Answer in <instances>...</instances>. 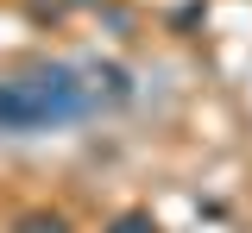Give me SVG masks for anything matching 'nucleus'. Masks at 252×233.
Segmentation results:
<instances>
[{
  "instance_id": "1",
  "label": "nucleus",
  "mask_w": 252,
  "mask_h": 233,
  "mask_svg": "<svg viewBox=\"0 0 252 233\" xmlns=\"http://www.w3.org/2000/svg\"><path fill=\"white\" fill-rule=\"evenodd\" d=\"M89 107L82 82L63 69H38V76H6L0 82V133H38V126H63Z\"/></svg>"
}]
</instances>
